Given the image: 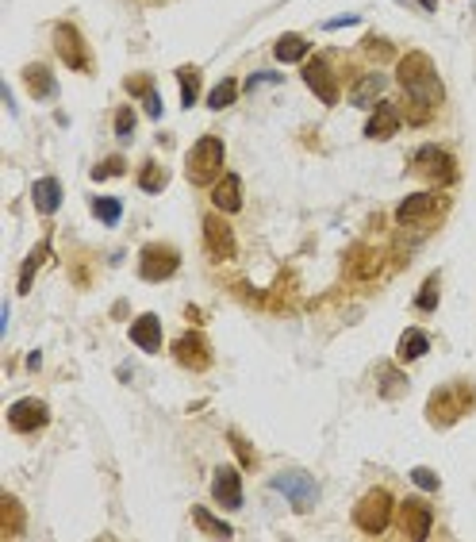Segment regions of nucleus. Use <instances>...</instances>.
<instances>
[{"mask_svg": "<svg viewBox=\"0 0 476 542\" xmlns=\"http://www.w3.org/2000/svg\"><path fill=\"white\" fill-rule=\"evenodd\" d=\"M204 242H207V254H212V262H227L230 254H235V235H230L227 219L207 216L204 219Z\"/></svg>", "mask_w": 476, "mask_h": 542, "instance_id": "nucleus-12", "label": "nucleus"}, {"mask_svg": "<svg viewBox=\"0 0 476 542\" xmlns=\"http://www.w3.org/2000/svg\"><path fill=\"white\" fill-rule=\"evenodd\" d=\"M177 81H181V104L192 108L196 97H200V74H196L192 66H184V69H177Z\"/></svg>", "mask_w": 476, "mask_h": 542, "instance_id": "nucleus-28", "label": "nucleus"}, {"mask_svg": "<svg viewBox=\"0 0 476 542\" xmlns=\"http://www.w3.org/2000/svg\"><path fill=\"white\" fill-rule=\"evenodd\" d=\"M166 181H169V173H166V166H158V161H146L143 173H138V189L143 192H161Z\"/></svg>", "mask_w": 476, "mask_h": 542, "instance_id": "nucleus-26", "label": "nucleus"}, {"mask_svg": "<svg viewBox=\"0 0 476 542\" xmlns=\"http://www.w3.org/2000/svg\"><path fill=\"white\" fill-rule=\"evenodd\" d=\"M434 208H442V200H438V196H431V192H415V196H408V200L400 204L396 219H400L403 227H411V224H423V219H431Z\"/></svg>", "mask_w": 476, "mask_h": 542, "instance_id": "nucleus-15", "label": "nucleus"}, {"mask_svg": "<svg viewBox=\"0 0 476 542\" xmlns=\"http://www.w3.org/2000/svg\"><path fill=\"white\" fill-rule=\"evenodd\" d=\"M92 212H97L104 224H115V219L123 216V204L112 200V196H97V200H92Z\"/></svg>", "mask_w": 476, "mask_h": 542, "instance_id": "nucleus-31", "label": "nucleus"}, {"mask_svg": "<svg viewBox=\"0 0 476 542\" xmlns=\"http://www.w3.org/2000/svg\"><path fill=\"white\" fill-rule=\"evenodd\" d=\"M277 62H304L308 58V39L304 35H285L281 43H277Z\"/></svg>", "mask_w": 476, "mask_h": 542, "instance_id": "nucleus-24", "label": "nucleus"}, {"mask_svg": "<svg viewBox=\"0 0 476 542\" xmlns=\"http://www.w3.org/2000/svg\"><path fill=\"white\" fill-rule=\"evenodd\" d=\"M127 92H135V97H150V92H154V81H150L146 74L127 77Z\"/></svg>", "mask_w": 476, "mask_h": 542, "instance_id": "nucleus-37", "label": "nucleus"}, {"mask_svg": "<svg viewBox=\"0 0 476 542\" xmlns=\"http://www.w3.org/2000/svg\"><path fill=\"white\" fill-rule=\"evenodd\" d=\"M131 342L138 346V350H146V354H158L161 350V323H158V316H138L131 323Z\"/></svg>", "mask_w": 476, "mask_h": 542, "instance_id": "nucleus-19", "label": "nucleus"}, {"mask_svg": "<svg viewBox=\"0 0 476 542\" xmlns=\"http://www.w3.org/2000/svg\"><path fill=\"white\" fill-rule=\"evenodd\" d=\"M115 173H127V158H108V161H100V166L92 169V177L104 181V177H115Z\"/></svg>", "mask_w": 476, "mask_h": 542, "instance_id": "nucleus-34", "label": "nucleus"}, {"mask_svg": "<svg viewBox=\"0 0 476 542\" xmlns=\"http://www.w3.org/2000/svg\"><path fill=\"white\" fill-rule=\"evenodd\" d=\"M173 357H177L184 369H196V373H200V369L212 365V346H207L200 331H184L181 339L173 342Z\"/></svg>", "mask_w": 476, "mask_h": 542, "instance_id": "nucleus-9", "label": "nucleus"}, {"mask_svg": "<svg viewBox=\"0 0 476 542\" xmlns=\"http://www.w3.org/2000/svg\"><path fill=\"white\" fill-rule=\"evenodd\" d=\"M415 173H419L426 185H454L457 181V166H454V158H449L442 146L415 150Z\"/></svg>", "mask_w": 476, "mask_h": 542, "instance_id": "nucleus-5", "label": "nucleus"}, {"mask_svg": "<svg viewBox=\"0 0 476 542\" xmlns=\"http://www.w3.org/2000/svg\"><path fill=\"white\" fill-rule=\"evenodd\" d=\"M472 389L469 385H446V389H438L431 404H426V420L438 423V427H454L461 415H469L472 412Z\"/></svg>", "mask_w": 476, "mask_h": 542, "instance_id": "nucleus-3", "label": "nucleus"}, {"mask_svg": "<svg viewBox=\"0 0 476 542\" xmlns=\"http://www.w3.org/2000/svg\"><path fill=\"white\" fill-rule=\"evenodd\" d=\"M227 438H230V446H235V454H238L242 461H246V469H254V466H258V458H254V450H250L246 443H242V435H238V431H230Z\"/></svg>", "mask_w": 476, "mask_h": 542, "instance_id": "nucleus-36", "label": "nucleus"}, {"mask_svg": "<svg viewBox=\"0 0 476 542\" xmlns=\"http://www.w3.org/2000/svg\"><path fill=\"white\" fill-rule=\"evenodd\" d=\"M273 489H281V492L293 496V507H296V512L311 507V496H316V484H311L304 473H281V477L273 481Z\"/></svg>", "mask_w": 476, "mask_h": 542, "instance_id": "nucleus-17", "label": "nucleus"}, {"mask_svg": "<svg viewBox=\"0 0 476 542\" xmlns=\"http://www.w3.org/2000/svg\"><path fill=\"white\" fill-rule=\"evenodd\" d=\"M212 204L219 212H238L242 208V181L238 173H223L215 185H212Z\"/></svg>", "mask_w": 476, "mask_h": 542, "instance_id": "nucleus-18", "label": "nucleus"}, {"mask_svg": "<svg viewBox=\"0 0 476 542\" xmlns=\"http://www.w3.org/2000/svg\"><path fill=\"white\" fill-rule=\"evenodd\" d=\"M380 381H385V389H380V392H385V400H392V397H396V392H403V389H408V381H392V365H380Z\"/></svg>", "mask_w": 476, "mask_h": 542, "instance_id": "nucleus-35", "label": "nucleus"}, {"mask_svg": "<svg viewBox=\"0 0 476 542\" xmlns=\"http://www.w3.org/2000/svg\"><path fill=\"white\" fill-rule=\"evenodd\" d=\"M184 169H189L192 185H215V173L223 169V138H215V135L196 138V146L184 158Z\"/></svg>", "mask_w": 476, "mask_h": 542, "instance_id": "nucleus-4", "label": "nucleus"}, {"mask_svg": "<svg viewBox=\"0 0 476 542\" xmlns=\"http://www.w3.org/2000/svg\"><path fill=\"white\" fill-rule=\"evenodd\" d=\"M23 81H27V89H31L35 100H51L54 97V77H51V69H46V66L31 62L27 69H23Z\"/></svg>", "mask_w": 476, "mask_h": 542, "instance_id": "nucleus-21", "label": "nucleus"}, {"mask_svg": "<svg viewBox=\"0 0 476 542\" xmlns=\"http://www.w3.org/2000/svg\"><path fill=\"white\" fill-rule=\"evenodd\" d=\"M192 523L204 530V535H215V538H230L235 535V530H230L223 519H215L212 512H204V507H192Z\"/></svg>", "mask_w": 476, "mask_h": 542, "instance_id": "nucleus-27", "label": "nucleus"}, {"mask_svg": "<svg viewBox=\"0 0 476 542\" xmlns=\"http://www.w3.org/2000/svg\"><path fill=\"white\" fill-rule=\"evenodd\" d=\"M438 304V277H431L423 288H419V296H415V308L419 311H431Z\"/></svg>", "mask_w": 476, "mask_h": 542, "instance_id": "nucleus-32", "label": "nucleus"}, {"mask_svg": "<svg viewBox=\"0 0 476 542\" xmlns=\"http://www.w3.org/2000/svg\"><path fill=\"white\" fill-rule=\"evenodd\" d=\"M431 527H434V512H431V504H423V500H403L400 504V535L403 538H411V542H423V538H431Z\"/></svg>", "mask_w": 476, "mask_h": 542, "instance_id": "nucleus-8", "label": "nucleus"}, {"mask_svg": "<svg viewBox=\"0 0 476 542\" xmlns=\"http://www.w3.org/2000/svg\"><path fill=\"white\" fill-rule=\"evenodd\" d=\"M235 97H238V81L235 77H223L212 92H207V108H212V112L230 108V104H235Z\"/></svg>", "mask_w": 476, "mask_h": 542, "instance_id": "nucleus-25", "label": "nucleus"}, {"mask_svg": "<svg viewBox=\"0 0 476 542\" xmlns=\"http://www.w3.org/2000/svg\"><path fill=\"white\" fill-rule=\"evenodd\" d=\"M23 530V507L16 496H0V535L4 538H16Z\"/></svg>", "mask_w": 476, "mask_h": 542, "instance_id": "nucleus-23", "label": "nucleus"}, {"mask_svg": "<svg viewBox=\"0 0 476 542\" xmlns=\"http://www.w3.org/2000/svg\"><path fill=\"white\" fill-rule=\"evenodd\" d=\"M177 265H181V254L169 242H150L143 258H138V273H143V281H169L177 273Z\"/></svg>", "mask_w": 476, "mask_h": 542, "instance_id": "nucleus-6", "label": "nucleus"}, {"mask_svg": "<svg viewBox=\"0 0 476 542\" xmlns=\"http://www.w3.org/2000/svg\"><path fill=\"white\" fill-rule=\"evenodd\" d=\"M426 350H431V334H426V331L408 327V331L400 334V350H396L400 362H419Z\"/></svg>", "mask_w": 476, "mask_h": 542, "instance_id": "nucleus-20", "label": "nucleus"}, {"mask_svg": "<svg viewBox=\"0 0 476 542\" xmlns=\"http://www.w3.org/2000/svg\"><path fill=\"white\" fill-rule=\"evenodd\" d=\"M396 77H400V89L408 92V97H411L415 104H426V108H434V104L446 97V92H442V81H438L434 66H431V58H426L423 51L403 54V58H400Z\"/></svg>", "mask_w": 476, "mask_h": 542, "instance_id": "nucleus-1", "label": "nucleus"}, {"mask_svg": "<svg viewBox=\"0 0 476 542\" xmlns=\"http://www.w3.org/2000/svg\"><path fill=\"white\" fill-rule=\"evenodd\" d=\"M46 254H51V242H39L31 258L23 262V270H20V293H31V277H35V270H39V265L46 262Z\"/></svg>", "mask_w": 476, "mask_h": 542, "instance_id": "nucleus-29", "label": "nucleus"}, {"mask_svg": "<svg viewBox=\"0 0 476 542\" xmlns=\"http://www.w3.org/2000/svg\"><path fill=\"white\" fill-rule=\"evenodd\" d=\"M346 273H350L354 281H369V277H377L380 273V250L350 247V254H346Z\"/></svg>", "mask_w": 476, "mask_h": 542, "instance_id": "nucleus-14", "label": "nucleus"}, {"mask_svg": "<svg viewBox=\"0 0 476 542\" xmlns=\"http://www.w3.org/2000/svg\"><path fill=\"white\" fill-rule=\"evenodd\" d=\"M380 89H385V81H380L377 74H369V77H362V81H357V85H354V104H362V108H365V104L369 100H380Z\"/></svg>", "mask_w": 476, "mask_h": 542, "instance_id": "nucleus-30", "label": "nucleus"}, {"mask_svg": "<svg viewBox=\"0 0 476 542\" xmlns=\"http://www.w3.org/2000/svg\"><path fill=\"white\" fill-rule=\"evenodd\" d=\"M31 196H35V208H39L43 216H51V212H58V204H62V185L54 177H43V181H35Z\"/></svg>", "mask_w": 476, "mask_h": 542, "instance_id": "nucleus-22", "label": "nucleus"}, {"mask_svg": "<svg viewBox=\"0 0 476 542\" xmlns=\"http://www.w3.org/2000/svg\"><path fill=\"white\" fill-rule=\"evenodd\" d=\"M212 496L223 507H230V512H235V507L242 504V481H238V469L235 466H219L215 469V477H212Z\"/></svg>", "mask_w": 476, "mask_h": 542, "instance_id": "nucleus-13", "label": "nucleus"}, {"mask_svg": "<svg viewBox=\"0 0 476 542\" xmlns=\"http://www.w3.org/2000/svg\"><path fill=\"white\" fill-rule=\"evenodd\" d=\"M392 512H396L392 492L388 489H369L354 507V527L362 530V535H385L388 523H392Z\"/></svg>", "mask_w": 476, "mask_h": 542, "instance_id": "nucleus-2", "label": "nucleus"}, {"mask_svg": "<svg viewBox=\"0 0 476 542\" xmlns=\"http://www.w3.org/2000/svg\"><path fill=\"white\" fill-rule=\"evenodd\" d=\"M8 423L16 427V431H23V435L43 431V427L51 423V408H46L43 400H35V397H23V400H16L8 408Z\"/></svg>", "mask_w": 476, "mask_h": 542, "instance_id": "nucleus-10", "label": "nucleus"}, {"mask_svg": "<svg viewBox=\"0 0 476 542\" xmlns=\"http://www.w3.org/2000/svg\"><path fill=\"white\" fill-rule=\"evenodd\" d=\"M419 4H423V8H434V4H438V0H419Z\"/></svg>", "mask_w": 476, "mask_h": 542, "instance_id": "nucleus-40", "label": "nucleus"}, {"mask_svg": "<svg viewBox=\"0 0 476 542\" xmlns=\"http://www.w3.org/2000/svg\"><path fill=\"white\" fill-rule=\"evenodd\" d=\"M115 135H120L123 143L135 135V112H131V108H120V112H115Z\"/></svg>", "mask_w": 476, "mask_h": 542, "instance_id": "nucleus-33", "label": "nucleus"}, {"mask_svg": "<svg viewBox=\"0 0 476 542\" xmlns=\"http://www.w3.org/2000/svg\"><path fill=\"white\" fill-rule=\"evenodd\" d=\"M304 81L311 85V92L323 100V104H334L339 100V81H334L331 74V66H327V58H308V66H304Z\"/></svg>", "mask_w": 476, "mask_h": 542, "instance_id": "nucleus-11", "label": "nucleus"}, {"mask_svg": "<svg viewBox=\"0 0 476 542\" xmlns=\"http://www.w3.org/2000/svg\"><path fill=\"white\" fill-rule=\"evenodd\" d=\"M400 120H403V115H400L396 104L380 100L377 112L369 115V123H365V135L369 138H392V135H396V127H400Z\"/></svg>", "mask_w": 476, "mask_h": 542, "instance_id": "nucleus-16", "label": "nucleus"}, {"mask_svg": "<svg viewBox=\"0 0 476 542\" xmlns=\"http://www.w3.org/2000/svg\"><path fill=\"white\" fill-rule=\"evenodd\" d=\"M143 100H146V115H154V120H158V115H161V100H158V89L150 92V97H143Z\"/></svg>", "mask_w": 476, "mask_h": 542, "instance_id": "nucleus-39", "label": "nucleus"}, {"mask_svg": "<svg viewBox=\"0 0 476 542\" xmlns=\"http://www.w3.org/2000/svg\"><path fill=\"white\" fill-rule=\"evenodd\" d=\"M411 481H415V484H419V489H426V492H434V489H438V484H442V481H438V477H434V473H431V469H415V473H411Z\"/></svg>", "mask_w": 476, "mask_h": 542, "instance_id": "nucleus-38", "label": "nucleus"}, {"mask_svg": "<svg viewBox=\"0 0 476 542\" xmlns=\"http://www.w3.org/2000/svg\"><path fill=\"white\" fill-rule=\"evenodd\" d=\"M54 51H58V58H62L69 69H77V74H85V69H89L85 39H81V31L74 27V23H58V27H54Z\"/></svg>", "mask_w": 476, "mask_h": 542, "instance_id": "nucleus-7", "label": "nucleus"}]
</instances>
